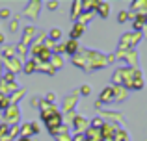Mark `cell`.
Here are the masks:
<instances>
[{
  "instance_id": "obj_11",
  "label": "cell",
  "mask_w": 147,
  "mask_h": 141,
  "mask_svg": "<svg viewBox=\"0 0 147 141\" xmlns=\"http://www.w3.org/2000/svg\"><path fill=\"white\" fill-rule=\"evenodd\" d=\"M7 15H9V11H7V9H4V11H0V17H7Z\"/></svg>"
},
{
  "instance_id": "obj_1",
  "label": "cell",
  "mask_w": 147,
  "mask_h": 141,
  "mask_svg": "<svg viewBox=\"0 0 147 141\" xmlns=\"http://www.w3.org/2000/svg\"><path fill=\"white\" fill-rule=\"evenodd\" d=\"M142 39V33L140 32H134V33H125L121 41V47H134L138 41Z\"/></svg>"
},
{
  "instance_id": "obj_6",
  "label": "cell",
  "mask_w": 147,
  "mask_h": 141,
  "mask_svg": "<svg viewBox=\"0 0 147 141\" xmlns=\"http://www.w3.org/2000/svg\"><path fill=\"white\" fill-rule=\"evenodd\" d=\"M82 32H84V24H78V26H75V30L71 32V37H73V39L76 41V37H78V35H80Z\"/></svg>"
},
{
  "instance_id": "obj_10",
  "label": "cell",
  "mask_w": 147,
  "mask_h": 141,
  "mask_svg": "<svg viewBox=\"0 0 147 141\" xmlns=\"http://www.w3.org/2000/svg\"><path fill=\"white\" fill-rule=\"evenodd\" d=\"M34 69H36V67H34V63H28V65H26V72H32Z\"/></svg>"
},
{
  "instance_id": "obj_9",
  "label": "cell",
  "mask_w": 147,
  "mask_h": 141,
  "mask_svg": "<svg viewBox=\"0 0 147 141\" xmlns=\"http://www.w3.org/2000/svg\"><path fill=\"white\" fill-rule=\"evenodd\" d=\"M80 91H82V95H90V93H91L90 86H84V87H82V89H80Z\"/></svg>"
},
{
  "instance_id": "obj_4",
  "label": "cell",
  "mask_w": 147,
  "mask_h": 141,
  "mask_svg": "<svg viewBox=\"0 0 147 141\" xmlns=\"http://www.w3.org/2000/svg\"><path fill=\"white\" fill-rule=\"evenodd\" d=\"M125 95H127V91H125V89H119L117 86L114 87V97L117 98V100H123V98H125Z\"/></svg>"
},
{
  "instance_id": "obj_7",
  "label": "cell",
  "mask_w": 147,
  "mask_h": 141,
  "mask_svg": "<svg viewBox=\"0 0 147 141\" xmlns=\"http://www.w3.org/2000/svg\"><path fill=\"white\" fill-rule=\"evenodd\" d=\"M127 19H129V11H121V13L117 15V21L119 22H125Z\"/></svg>"
},
{
  "instance_id": "obj_12",
  "label": "cell",
  "mask_w": 147,
  "mask_h": 141,
  "mask_svg": "<svg viewBox=\"0 0 147 141\" xmlns=\"http://www.w3.org/2000/svg\"><path fill=\"white\" fill-rule=\"evenodd\" d=\"M21 141H30V139H28V138H22V139H21Z\"/></svg>"
},
{
  "instance_id": "obj_8",
  "label": "cell",
  "mask_w": 147,
  "mask_h": 141,
  "mask_svg": "<svg viewBox=\"0 0 147 141\" xmlns=\"http://www.w3.org/2000/svg\"><path fill=\"white\" fill-rule=\"evenodd\" d=\"M50 37H52V39H58V37H60V30H52V32H50Z\"/></svg>"
},
{
  "instance_id": "obj_2",
  "label": "cell",
  "mask_w": 147,
  "mask_h": 141,
  "mask_svg": "<svg viewBox=\"0 0 147 141\" xmlns=\"http://www.w3.org/2000/svg\"><path fill=\"white\" fill-rule=\"evenodd\" d=\"M112 100H114V87H106V89L100 93L99 102H112Z\"/></svg>"
},
{
  "instance_id": "obj_5",
  "label": "cell",
  "mask_w": 147,
  "mask_h": 141,
  "mask_svg": "<svg viewBox=\"0 0 147 141\" xmlns=\"http://www.w3.org/2000/svg\"><path fill=\"white\" fill-rule=\"evenodd\" d=\"M65 50H67L69 54H75V52H76V41H75V39H71L67 45H65Z\"/></svg>"
},
{
  "instance_id": "obj_3",
  "label": "cell",
  "mask_w": 147,
  "mask_h": 141,
  "mask_svg": "<svg viewBox=\"0 0 147 141\" xmlns=\"http://www.w3.org/2000/svg\"><path fill=\"white\" fill-rule=\"evenodd\" d=\"M95 9L99 11V15H100L102 19H106V17H108V11H110V6H108V4H99Z\"/></svg>"
},
{
  "instance_id": "obj_13",
  "label": "cell",
  "mask_w": 147,
  "mask_h": 141,
  "mask_svg": "<svg viewBox=\"0 0 147 141\" xmlns=\"http://www.w3.org/2000/svg\"><path fill=\"white\" fill-rule=\"evenodd\" d=\"M2 41H4V37H2V35H0V43H2Z\"/></svg>"
}]
</instances>
